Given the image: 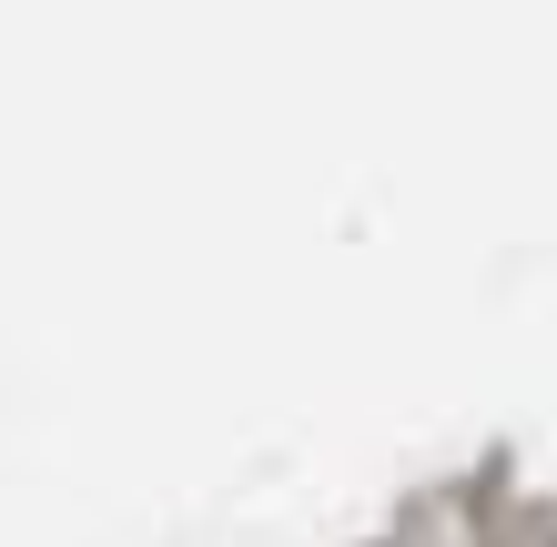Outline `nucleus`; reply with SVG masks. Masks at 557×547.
I'll use <instances>...</instances> for the list:
<instances>
[]
</instances>
